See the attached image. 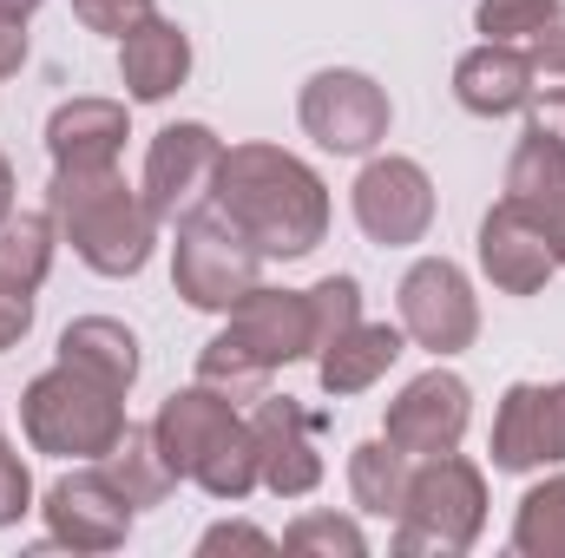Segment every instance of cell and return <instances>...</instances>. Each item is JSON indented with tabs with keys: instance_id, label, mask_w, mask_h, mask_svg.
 Instances as JSON below:
<instances>
[{
	"instance_id": "cell-36",
	"label": "cell",
	"mask_w": 565,
	"mask_h": 558,
	"mask_svg": "<svg viewBox=\"0 0 565 558\" xmlns=\"http://www.w3.org/2000/svg\"><path fill=\"white\" fill-rule=\"evenodd\" d=\"M20 66H26V20L0 13V79H13Z\"/></svg>"
},
{
	"instance_id": "cell-38",
	"label": "cell",
	"mask_w": 565,
	"mask_h": 558,
	"mask_svg": "<svg viewBox=\"0 0 565 558\" xmlns=\"http://www.w3.org/2000/svg\"><path fill=\"white\" fill-rule=\"evenodd\" d=\"M33 7H40V0H0V13H13V20H26Z\"/></svg>"
},
{
	"instance_id": "cell-16",
	"label": "cell",
	"mask_w": 565,
	"mask_h": 558,
	"mask_svg": "<svg viewBox=\"0 0 565 558\" xmlns=\"http://www.w3.org/2000/svg\"><path fill=\"white\" fill-rule=\"evenodd\" d=\"M480 270H487V282L500 296H540L553 282V270H559V257H553V237L520 204L500 197L480 217Z\"/></svg>"
},
{
	"instance_id": "cell-20",
	"label": "cell",
	"mask_w": 565,
	"mask_h": 558,
	"mask_svg": "<svg viewBox=\"0 0 565 558\" xmlns=\"http://www.w3.org/2000/svg\"><path fill=\"white\" fill-rule=\"evenodd\" d=\"M402 355H408V329H402V322H355L342 342H329V348L316 355L322 395L355 401V395H369V388L402 362Z\"/></svg>"
},
{
	"instance_id": "cell-22",
	"label": "cell",
	"mask_w": 565,
	"mask_h": 558,
	"mask_svg": "<svg viewBox=\"0 0 565 558\" xmlns=\"http://www.w3.org/2000/svg\"><path fill=\"white\" fill-rule=\"evenodd\" d=\"M60 362L93 375V382H106V388H119V395H132V382H139V335L126 322H113V315H79V322L60 329Z\"/></svg>"
},
{
	"instance_id": "cell-31",
	"label": "cell",
	"mask_w": 565,
	"mask_h": 558,
	"mask_svg": "<svg viewBox=\"0 0 565 558\" xmlns=\"http://www.w3.org/2000/svg\"><path fill=\"white\" fill-rule=\"evenodd\" d=\"M73 13H79V26L126 40V33L139 26L145 13H158V0H73Z\"/></svg>"
},
{
	"instance_id": "cell-18",
	"label": "cell",
	"mask_w": 565,
	"mask_h": 558,
	"mask_svg": "<svg viewBox=\"0 0 565 558\" xmlns=\"http://www.w3.org/2000/svg\"><path fill=\"white\" fill-rule=\"evenodd\" d=\"M119 79H126V99L164 106L191 79V33L178 20H164V13H145L139 26L119 40Z\"/></svg>"
},
{
	"instance_id": "cell-3",
	"label": "cell",
	"mask_w": 565,
	"mask_h": 558,
	"mask_svg": "<svg viewBox=\"0 0 565 558\" xmlns=\"http://www.w3.org/2000/svg\"><path fill=\"white\" fill-rule=\"evenodd\" d=\"M151 440H158V453H164V466L178 480H191L198 493H211L224 506H237V500H250L264 486L250 415H237V401L204 388V382H191V388L158 401Z\"/></svg>"
},
{
	"instance_id": "cell-21",
	"label": "cell",
	"mask_w": 565,
	"mask_h": 558,
	"mask_svg": "<svg viewBox=\"0 0 565 558\" xmlns=\"http://www.w3.org/2000/svg\"><path fill=\"white\" fill-rule=\"evenodd\" d=\"M126 139H132V119H126L119 99H66V106H53V119H46V151H53V164H73V171L119 164Z\"/></svg>"
},
{
	"instance_id": "cell-10",
	"label": "cell",
	"mask_w": 565,
	"mask_h": 558,
	"mask_svg": "<svg viewBox=\"0 0 565 558\" xmlns=\"http://www.w3.org/2000/svg\"><path fill=\"white\" fill-rule=\"evenodd\" d=\"M395 302H402L408 342L427 348L434 362H447V355H460V348L480 342V296H473L467 270L447 264V257H422V264L402 277Z\"/></svg>"
},
{
	"instance_id": "cell-6",
	"label": "cell",
	"mask_w": 565,
	"mask_h": 558,
	"mask_svg": "<svg viewBox=\"0 0 565 558\" xmlns=\"http://www.w3.org/2000/svg\"><path fill=\"white\" fill-rule=\"evenodd\" d=\"M480 533H487V473L473 460H460V447L434 453V460H415L408 500L395 513V552L460 558V552H473Z\"/></svg>"
},
{
	"instance_id": "cell-25",
	"label": "cell",
	"mask_w": 565,
	"mask_h": 558,
	"mask_svg": "<svg viewBox=\"0 0 565 558\" xmlns=\"http://www.w3.org/2000/svg\"><path fill=\"white\" fill-rule=\"evenodd\" d=\"M99 466L119 480V493H126L132 506H164L171 486H178V473L164 466V453H158V440H151V420H145V427H126L119 447H113Z\"/></svg>"
},
{
	"instance_id": "cell-11",
	"label": "cell",
	"mask_w": 565,
	"mask_h": 558,
	"mask_svg": "<svg viewBox=\"0 0 565 558\" xmlns=\"http://www.w3.org/2000/svg\"><path fill=\"white\" fill-rule=\"evenodd\" d=\"M349 204H355L362 237L382 244V250H408V244H422L427 230H434V178L415 158H395V151H382V158L362 164Z\"/></svg>"
},
{
	"instance_id": "cell-28",
	"label": "cell",
	"mask_w": 565,
	"mask_h": 558,
	"mask_svg": "<svg viewBox=\"0 0 565 558\" xmlns=\"http://www.w3.org/2000/svg\"><path fill=\"white\" fill-rule=\"evenodd\" d=\"M282 552H302V558H362V552H369V539H362V526H355V519H342V513H302V519L282 533Z\"/></svg>"
},
{
	"instance_id": "cell-9",
	"label": "cell",
	"mask_w": 565,
	"mask_h": 558,
	"mask_svg": "<svg viewBox=\"0 0 565 558\" xmlns=\"http://www.w3.org/2000/svg\"><path fill=\"white\" fill-rule=\"evenodd\" d=\"M46 513V546L66 552H119L132 539V500L119 493V480L99 460H79V473H60L40 500Z\"/></svg>"
},
{
	"instance_id": "cell-37",
	"label": "cell",
	"mask_w": 565,
	"mask_h": 558,
	"mask_svg": "<svg viewBox=\"0 0 565 558\" xmlns=\"http://www.w3.org/2000/svg\"><path fill=\"white\" fill-rule=\"evenodd\" d=\"M7 211H13V164L0 158V217H7Z\"/></svg>"
},
{
	"instance_id": "cell-29",
	"label": "cell",
	"mask_w": 565,
	"mask_h": 558,
	"mask_svg": "<svg viewBox=\"0 0 565 558\" xmlns=\"http://www.w3.org/2000/svg\"><path fill=\"white\" fill-rule=\"evenodd\" d=\"M559 7H565V0H480V7H473V26H480L487 40L520 46V40H533Z\"/></svg>"
},
{
	"instance_id": "cell-8",
	"label": "cell",
	"mask_w": 565,
	"mask_h": 558,
	"mask_svg": "<svg viewBox=\"0 0 565 558\" xmlns=\"http://www.w3.org/2000/svg\"><path fill=\"white\" fill-rule=\"evenodd\" d=\"M296 119H302L309 139L322 151H335V158H375V144L388 139V126H395V106H388V93L369 73L322 66V73H309V86L296 99Z\"/></svg>"
},
{
	"instance_id": "cell-5",
	"label": "cell",
	"mask_w": 565,
	"mask_h": 558,
	"mask_svg": "<svg viewBox=\"0 0 565 558\" xmlns=\"http://www.w3.org/2000/svg\"><path fill=\"white\" fill-rule=\"evenodd\" d=\"M126 395L53 362L46 375L26 382L20 395V433L33 453H53V460H106L126 433Z\"/></svg>"
},
{
	"instance_id": "cell-14",
	"label": "cell",
	"mask_w": 565,
	"mask_h": 558,
	"mask_svg": "<svg viewBox=\"0 0 565 558\" xmlns=\"http://www.w3.org/2000/svg\"><path fill=\"white\" fill-rule=\"evenodd\" d=\"M493 473L565 466V382H513L493 415Z\"/></svg>"
},
{
	"instance_id": "cell-26",
	"label": "cell",
	"mask_w": 565,
	"mask_h": 558,
	"mask_svg": "<svg viewBox=\"0 0 565 558\" xmlns=\"http://www.w3.org/2000/svg\"><path fill=\"white\" fill-rule=\"evenodd\" d=\"M513 552L520 558H565V473L540 480L513 513Z\"/></svg>"
},
{
	"instance_id": "cell-12",
	"label": "cell",
	"mask_w": 565,
	"mask_h": 558,
	"mask_svg": "<svg viewBox=\"0 0 565 558\" xmlns=\"http://www.w3.org/2000/svg\"><path fill=\"white\" fill-rule=\"evenodd\" d=\"M250 433H257V473L264 493L277 500H309L322 486V415H309L289 395H257L250 401Z\"/></svg>"
},
{
	"instance_id": "cell-33",
	"label": "cell",
	"mask_w": 565,
	"mask_h": 558,
	"mask_svg": "<svg viewBox=\"0 0 565 558\" xmlns=\"http://www.w3.org/2000/svg\"><path fill=\"white\" fill-rule=\"evenodd\" d=\"M526 60H533V73L540 79H565V7L526 40Z\"/></svg>"
},
{
	"instance_id": "cell-19",
	"label": "cell",
	"mask_w": 565,
	"mask_h": 558,
	"mask_svg": "<svg viewBox=\"0 0 565 558\" xmlns=\"http://www.w3.org/2000/svg\"><path fill=\"white\" fill-rule=\"evenodd\" d=\"M507 204H520L546 237L553 257L565 270V144H553L546 132H526L507 158Z\"/></svg>"
},
{
	"instance_id": "cell-17",
	"label": "cell",
	"mask_w": 565,
	"mask_h": 558,
	"mask_svg": "<svg viewBox=\"0 0 565 558\" xmlns=\"http://www.w3.org/2000/svg\"><path fill=\"white\" fill-rule=\"evenodd\" d=\"M533 79L540 73H533L526 46H507V40H480L473 53L454 60V99L473 119H513V112H526L533 93H540Z\"/></svg>"
},
{
	"instance_id": "cell-34",
	"label": "cell",
	"mask_w": 565,
	"mask_h": 558,
	"mask_svg": "<svg viewBox=\"0 0 565 558\" xmlns=\"http://www.w3.org/2000/svg\"><path fill=\"white\" fill-rule=\"evenodd\" d=\"M26 329H33V289L0 282V355H7V348H20V342H26Z\"/></svg>"
},
{
	"instance_id": "cell-27",
	"label": "cell",
	"mask_w": 565,
	"mask_h": 558,
	"mask_svg": "<svg viewBox=\"0 0 565 558\" xmlns=\"http://www.w3.org/2000/svg\"><path fill=\"white\" fill-rule=\"evenodd\" d=\"M302 296H309V348L316 355L362 322V282L355 277H322L316 289H302Z\"/></svg>"
},
{
	"instance_id": "cell-7",
	"label": "cell",
	"mask_w": 565,
	"mask_h": 558,
	"mask_svg": "<svg viewBox=\"0 0 565 558\" xmlns=\"http://www.w3.org/2000/svg\"><path fill=\"white\" fill-rule=\"evenodd\" d=\"M257 282H264V257L237 237V224H231L211 197L178 217V237H171V289H178L191 309L231 315Z\"/></svg>"
},
{
	"instance_id": "cell-2",
	"label": "cell",
	"mask_w": 565,
	"mask_h": 558,
	"mask_svg": "<svg viewBox=\"0 0 565 558\" xmlns=\"http://www.w3.org/2000/svg\"><path fill=\"white\" fill-rule=\"evenodd\" d=\"M46 211L60 224V244H73V257L93 277L126 282L139 277L151 264V250H158V217H151L139 184H126L119 164H93V171L53 164Z\"/></svg>"
},
{
	"instance_id": "cell-24",
	"label": "cell",
	"mask_w": 565,
	"mask_h": 558,
	"mask_svg": "<svg viewBox=\"0 0 565 558\" xmlns=\"http://www.w3.org/2000/svg\"><path fill=\"white\" fill-rule=\"evenodd\" d=\"M60 250V224L53 211H7L0 217V282L13 289H40Z\"/></svg>"
},
{
	"instance_id": "cell-35",
	"label": "cell",
	"mask_w": 565,
	"mask_h": 558,
	"mask_svg": "<svg viewBox=\"0 0 565 558\" xmlns=\"http://www.w3.org/2000/svg\"><path fill=\"white\" fill-rule=\"evenodd\" d=\"M526 132H546L553 144H565V86H553L546 99L533 93V106H526Z\"/></svg>"
},
{
	"instance_id": "cell-23",
	"label": "cell",
	"mask_w": 565,
	"mask_h": 558,
	"mask_svg": "<svg viewBox=\"0 0 565 558\" xmlns=\"http://www.w3.org/2000/svg\"><path fill=\"white\" fill-rule=\"evenodd\" d=\"M408 473H415V460H408L388 433L349 447V500H355V513H369V519H395L402 500H408Z\"/></svg>"
},
{
	"instance_id": "cell-32",
	"label": "cell",
	"mask_w": 565,
	"mask_h": 558,
	"mask_svg": "<svg viewBox=\"0 0 565 558\" xmlns=\"http://www.w3.org/2000/svg\"><path fill=\"white\" fill-rule=\"evenodd\" d=\"M198 552L204 558H217V552H277V539L257 533V526H244V519H224V526H211V533L198 539Z\"/></svg>"
},
{
	"instance_id": "cell-13",
	"label": "cell",
	"mask_w": 565,
	"mask_h": 558,
	"mask_svg": "<svg viewBox=\"0 0 565 558\" xmlns=\"http://www.w3.org/2000/svg\"><path fill=\"white\" fill-rule=\"evenodd\" d=\"M217 158H224V139L204 126V119H178L164 126L158 139L145 144V204L158 224H178L191 204L211 197V178H217Z\"/></svg>"
},
{
	"instance_id": "cell-4",
	"label": "cell",
	"mask_w": 565,
	"mask_h": 558,
	"mask_svg": "<svg viewBox=\"0 0 565 558\" xmlns=\"http://www.w3.org/2000/svg\"><path fill=\"white\" fill-rule=\"evenodd\" d=\"M302 355H316L309 348V296L302 289H264L257 282L231 309V322L204 342L198 382L217 388V395H231L244 408V401L270 395V375L289 368V362H302Z\"/></svg>"
},
{
	"instance_id": "cell-1",
	"label": "cell",
	"mask_w": 565,
	"mask_h": 558,
	"mask_svg": "<svg viewBox=\"0 0 565 558\" xmlns=\"http://www.w3.org/2000/svg\"><path fill=\"white\" fill-rule=\"evenodd\" d=\"M211 204L264 264H296L329 237V184L282 144H224Z\"/></svg>"
},
{
	"instance_id": "cell-15",
	"label": "cell",
	"mask_w": 565,
	"mask_h": 558,
	"mask_svg": "<svg viewBox=\"0 0 565 558\" xmlns=\"http://www.w3.org/2000/svg\"><path fill=\"white\" fill-rule=\"evenodd\" d=\"M473 427V388L454 375V368H427L415 375L395 401H388V420L382 433L408 453V460H434V453H454Z\"/></svg>"
},
{
	"instance_id": "cell-30",
	"label": "cell",
	"mask_w": 565,
	"mask_h": 558,
	"mask_svg": "<svg viewBox=\"0 0 565 558\" xmlns=\"http://www.w3.org/2000/svg\"><path fill=\"white\" fill-rule=\"evenodd\" d=\"M26 513H33V473H26V460L13 453V440L0 433V533L20 526Z\"/></svg>"
}]
</instances>
